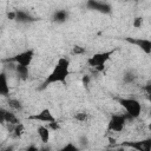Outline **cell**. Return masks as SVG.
Returning <instances> with one entry per match:
<instances>
[{"instance_id":"14","label":"cell","mask_w":151,"mask_h":151,"mask_svg":"<svg viewBox=\"0 0 151 151\" xmlns=\"http://www.w3.org/2000/svg\"><path fill=\"white\" fill-rule=\"evenodd\" d=\"M8 105L13 110H21V104L17 99H8Z\"/></svg>"},{"instance_id":"5","label":"cell","mask_w":151,"mask_h":151,"mask_svg":"<svg viewBox=\"0 0 151 151\" xmlns=\"http://www.w3.org/2000/svg\"><path fill=\"white\" fill-rule=\"evenodd\" d=\"M126 116L123 114H113L111 116L107 123V131L110 132H122L125 127Z\"/></svg>"},{"instance_id":"3","label":"cell","mask_w":151,"mask_h":151,"mask_svg":"<svg viewBox=\"0 0 151 151\" xmlns=\"http://www.w3.org/2000/svg\"><path fill=\"white\" fill-rule=\"evenodd\" d=\"M114 52H116V48H114V50H110V51H104V52L94 53L93 55H91V57L87 59L86 63L88 64V66L93 67L94 70L101 71V70H104L105 64L111 59V57L113 55Z\"/></svg>"},{"instance_id":"4","label":"cell","mask_w":151,"mask_h":151,"mask_svg":"<svg viewBox=\"0 0 151 151\" xmlns=\"http://www.w3.org/2000/svg\"><path fill=\"white\" fill-rule=\"evenodd\" d=\"M33 59H34V50L29 48V50L22 51V52L15 54L14 57L9 58L8 61H13V63H15L17 65H21V66L28 67V66L32 64Z\"/></svg>"},{"instance_id":"7","label":"cell","mask_w":151,"mask_h":151,"mask_svg":"<svg viewBox=\"0 0 151 151\" xmlns=\"http://www.w3.org/2000/svg\"><path fill=\"white\" fill-rule=\"evenodd\" d=\"M127 42H130V44H133V45H136L137 47H139L145 54H150L151 53V41L149 40V39H146V38H126L125 39Z\"/></svg>"},{"instance_id":"11","label":"cell","mask_w":151,"mask_h":151,"mask_svg":"<svg viewBox=\"0 0 151 151\" xmlns=\"http://www.w3.org/2000/svg\"><path fill=\"white\" fill-rule=\"evenodd\" d=\"M24 132H25V126H24L22 123H18L17 125L13 126V133H14L15 137H19L20 138L24 134Z\"/></svg>"},{"instance_id":"19","label":"cell","mask_w":151,"mask_h":151,"mask_svg":"<svg viewBox=\"0 0 151 151\" xmlns=\"http://www.w3.org/2000/svg\"><path fill=\"white\" fill-rule=\"evenodd\" d=\"M7 18H8L9 20H15V19H17V12H9V13L7 14Z\"/></svg>"},{"instance_id":"13","label":"cell","mask_w":151,"mask_h":151,"mask_svg":"<svg viewBox=\"0 0 151 151\" xmlns=\"http://www.w3.org/2000/svg\"><path fill=\"white\" fill-rule=\"evenodd\" d=\"M15 71H17V73H18L21 78H26V77H27V74H28V67H26V66L17 65Z\"/></svg>"},{"instance_id":"1","label":"cell","mask_w":151,"mask_h":151,"mask_svg":"<svg viewBox=\"0 0 151 151\" xmlns=\"http://www.w3.org/2000/svg\"><path fill=\"white\" fill-rule=\"evenodd\" d=\"M70 66H71V61L70 59L65 58V57H60L54 67L52 68V71L50 72V74L46 77L45 81L42 83V87H47L52 84L55 83H66V79L68 78L71 71H70Z\"/></svg>"},{"instance_id":"17","label":"cell","mask_w":151,"mask_h":151,"mask_svg":"<svg viewBox=\"0 0 151 151\" xmlns=\"http://www.w3.org/2000/svg\"><path fill=\"white\" fill-rule=\"evenodd\" d=\"M72 52H73L74 54H83V53L85 52V48H84V47H81V46H78V45H76V46H73V48H72Z\"/></svg>"},{"instance_id":"16","label":"cell","mask_w":151,"mask_h":151,"mask_svg":"<svg viewBox=\"0 0 151 151\" xmlns=\"http://www.w3.org/2000/svg\"><path fill=\"white\" fill-rule=\"evenodd\" d=\"M132 25H133V27H136V28L142 27V25H143V18H142V17H137V18H134Z\"/></svg>"},{"instance_id":"9","label":"cell","mask_w":151,"mask_h":151,"mask_svg":"<svg viewBox=\"0 0 151 151\" xmlns=\"http://www.w3.org/2000/svg\"><path fill=\"white\" fill-rule=\"evenodd\" d=\"M0 96L8 97L9 96V85L7 74L5 72H0Z\"/></svg>"},{"instance_id":"21","label":"cell","mask_w":151,"mask_h":151,"mask_svg":"<svg viewBox=\"0 0 151 151\" xmlns=\"http://www.w3.org/2000/svg\"><path fill=\"white\" fill-rule=\"evenodd\" d=\"M68 149H73V150H77V146H73V145L68 144V145H66V146L64 147V150H68Z\"/></svg>"},{"instance_id":"20","label":"cell","mask_w":151,"mask_h":151,"mask_svg":"<svg viewBox=\"0 0 151 151\" xmlns=\"http://www.w3.org/2000/svg\"><path fill=\"white\" fill-rule=\"evenodd\" d=\"M88 81H90L88 76H84L83 77V84H84V86H87L88 85Z\"/></svg>"},{"instance_id":"6","label":"cell","mask_w":151,"mask_h":151,"mask_svg":"<svg viewBox=\"0 0 151 151\" xmlns=\"http://www.w3.org/2000/svg\"><path fill=\"white\" fill-rule=\"evenodd\" d=\"M29 120H35V122H41L44 124H50L53 122H57V118L54 117V114L52 113V111L50 109H42L39 112L28 116Z\"/></svg>"},{"instance_id":"2","label":"cell","mask_w":151,"mask_h":151,"mask_svg":"<svg viewBox=\"0 0 151 151\" xmlns=\"http://www.w3.org/2000/svg\"><path fill=\"white\" fill-rule=\"evenodd\" d=\"M119 105L125 110L130 118H138L142 113V104L134 98H118Z\"/></svg>"},{"instance_id":"18","label":"cell","mask_w":151,"mask_h":151,"mask_svg":"<svg viewBox=\"0 0 151 151\" xmlns=\"http://www.w3.org/2000/svg\"><path fill=\"white\" fill-rule=\"evenodd\" d=\"M5 111L4 109H0V124H4L5 123Z\"/></svg>"},{"instance_id":"8","label":"cell","mask_w":151,"mask_h":151,"mask_svg":"<svg viewBox=\"0 0 151 151\" xmlns=\"http://www.w3.org/2000/svg\"><path fill=\"white\" fill-rule=\"evenodd\" d=\"M37 133H38V137H39L40 142H42V143H48L50 142L51 130L47 125H39L37 127Z\"/></svg>"},{"instance_id":"10","label":"cell","mask_w":151,"mask_h":151,"mask_svg":"<svg viewBox=\"0 0 151 151\" xmlns=\"http://www.w3.org/2000/svg\"><path fill=\"white\" fill-rule=\"evenodd\" d=\"M5 123L9 124L11 126H14V125H17L18 123H20V120H19V118L17 117V114H15L13 111L6 110V111H5Z\"/></svg>"},{"instance_id":"15","label":"cell","mask_w":151,"mask_h":151,"mask_svg":"<svg viewBox=\"0 0 151 151\" xmlns=\"http://www.w3.org/2000/svg\"><path fill=\"white\" fill-rule=\"evenodd\" d=\"M74 118L78 120V122H86L87 118H88V114L86 112H79L74 116Z\"/></svg>"},{"instance_id":"12","label":"cell","mask_w":151,"mask_h":151,"mask_svg":"<svg viewBox=\"0 0 151 151\" xmlns=\"http://www.w3.org/2000/svg\"><path fill=\"white\" fill-rule=\"evenodd\" d=\"M67 19V13L66 11H57L54 14V20L57 22H64Z\"/></svg>"}]
</instances>
